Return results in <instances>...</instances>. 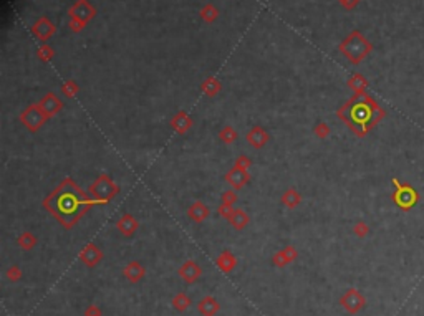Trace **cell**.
I'll return each instance as SVG.
<instances>
[{
	"instance_id": "cell-23",
	"label": "cell",
	"mask_w": 424,
	"mask_h": 316,
	"mask_svg": "<svg viewBox=\"0 0 424 316\" xmlns=\"http://www.w3.org/2000/svg\"><path fill=\"white\" fill-rule=\"evenodd\" d=\"M203 91L208 94V96H217V94H219V91H220V84H219V81H217L215 78H208L206 79V81L203 83Z\"/></svg>"
},
{
	"instance_id": "cell-16",
	"label": "cell",
	"mask_w": 424,
	"mask_h": 316,
	"mask_svg": "<svg viewBox=\"0 0 424 316\" xmlns=\"http://www.w3.org/2000/svg\"><path fill=\"white\" fill-rule=\"evenodd\" d=\"M144 273H146V270H144V267L139 262H129L124 267V270H123L124 278L128 280V282H131V283L141 282L143 277H144Z\"/></svg>"
},
{
	"instance_id": "cell-7",
	"label": "cell",
	"mask_w": 424,
	"mask_h": 316,
	"mask_svg": "<svg viewBox=\"0 0 424 316\" xmlns=\"http://www.w3.org/2000/svg\"><path fill=\"white\" fill-rule=\"evenodd\" d=\"M340 305L345 312H348L350 315H356L366 307V298L363 297L356 288H350V290H346L345 295L340 298Z\"/></svg>"
},
{
	"instance_id": "cell-5",
	"label": "cell",
	"mask_w": 424,
	"mask_h": 316,
	"mask_svg": "<svg viewBox=\"0 0 424 316\" xmlns=\"http://www.w3.org/2000/svg\"><path fill=\"white\" fill-rule=\"evenodd\" d=\"M393 184H395L393 200H395V204L398 207L403 210H410L415 207L418 204V200H420V194H418L410 184H401L396 177L393 179Z\"/></svg>"
},
{
	"instance_id": "cell-28",
	"label": "cell",
	"mask_w": 424,
	"mask_h": 316,
	"mask_svg": "<svg viewBox=\"0 0 424 316\" xmlns=\"http://www.w3.org/2000/svg\"><path fill=\"white\" fill-rule=\"evenodd\" d=\"M62 93H63V96H67V98H75L78 93V84L75 81H67L62 86Z\"/></svg>"
},
{
	"instance_id": "cell-29",
	"label": "cell",
	"mask_w": 424,
	"mask_h": 316,
	"mask_svg": "<svg viewBox=\"0 0 424 316\" xmlns=\"http://www.w3.org/2000/svg\"><path fill=\"white\" fill-rule=\"evenodd\" d=\"M252 165V159H249L245 156V154H240L239 158L235 159V164H234V167H237V169H242V170H249V167Z\"/></svg>"
},
{
	"instance_id": "cell-11",
	"label": "cell",
	"mask_w": 424,
	"mask_h": 316,
	"mask_svg": "<svg viewBox=\"0 0 424 316\" xmlns=\"http://www.w3.org/2000/svg\"><path fill=\"white\" fill-rule=\"evenodd\" d=\"M225 182L230 185L234 190H240L244 185L249 182L250 175L247 170H242V169H237V167H232L229 172L225 174Z\"/></svg>"
},
{
	"instance_id": "cell-9",
	"label": "cell",
	"mask_w": 424,
	"mask_h": 316,
	"mask_svg": "<svg viewBox=\"0 0 424 316\" xmlns=\"http://www.w3.org/2000/svg\"><path fill=\"white\" fill-rule=\"evenodd\" d=\"M178 273L186 283L191 285V283H196L201 277H203V268H201L198 262H194V260H186V262L179 267Z\"/></svg>"
},
{
	"instance_id": "cell-34",
	"label": "cell",
	"mask_w": 424,
	"mask_h": 316,
	"mask_svg": "<svg viewBox=\"0 0 424 316\" xmlns=\"http://www.w3.org/2000/svg\"><path fill=\"white\" fill-rule=\"evenodd\" d=\"M284 253H285L287 260H289V263L294 262V260L299 257V252H297V248L294 247V245H289V247H285V248H284Z\"/></svg>"
},
{
	"instance_id": "cell-30",
	"label": "cell",
	"mask_w": 424,
	"mask_h": 316,
	"mask_svg": "<svg viewBox=\"0 0 424 316\" xmlns=\"http://www.w3.org/2000/svg\"><path fill=\"white\" fill-rule=\"evenodd\" d=\"M222 204H227V205H234L235 202H237V192L234 189H230V190H225L224 194H222Z\"/></svg>"
},
{
	"instance_id": "cell-4",
	"label": "cell",
	"mask_w": 424,
	"mask_h": 316,
	"mask_svg": "<svg viewBox=\"0 0 424 316\" xmlns=\"http://www.w3.org/2000/svg\"><path fill=\"white\" fill-rule=\"evenodd\" d=\"M119 192V185H116L108 174H100L97 180L90 185V197L97 204H106Z\"/></svg>"
},
{
	"instance_id": "cell-18",
	"label": "cell",
	"mask_w": 424,
	"mask_h": 316,
	"mask_svg": "<svg viewBox=\"0 0 424 316\" xmlns=\"http://www.w3.org/2000/svg\"><path fill=\"white\" fill-rule=\"evenodd\" d=\"M215 265L219 267V270H220L222 273H230L232 270L235 268L237 260H235L234 255L229 252V250H225V252H222L219 257H217Z\"/></svg>"
},
{
	"instance_id": "cell-17",
	"label": "cell",
	"mask_w": 424,
	"mask_h": 316,
	"mask_svg": "<svg viewBox=\"0 0 424 316\" xmlns=\"http://www.w3.org/2000/svg\"><path fill=\"white\" fill-rule=\"evenodd\" d=\"M220 305L214 297H204L198 305V312L203 316H215L219 313Z\"/></svg>"
},
{
	"instance_id": "cell-22",
	"label": "cell",
	"mask_w": 424,
	"mask_h": 316,
	"mask_svg": "<svg viewBox=\"0 0 424 316\" xmlns=\"http://www.w3.org/2000/svg\"><path fill=\"white\" fill-rule=\"evenodd\" d=\"M18 245H20V248H23V250H27V252H30V250L32 248H35V245H37V237H35V235L32 234V232H23V234H20V237H18Z\"/></svg>"
},
{
	"instance_id": "cell-32",
	"label": "cell",
	"mask_w": 424,
	"mask_h": 316,
	"mask_svg": "<svg viewBox=\"0 0 424 316\" xmlns=\"http://www.w3.org/2000/svg\"><path fill=\"white\" fill-rule=\"evenodd\" d=\"M7 278L10 282H18L22 278V270H20L17 265H12L8 270H7Z\"/></svg>"
},
{
	"instance_id": "cell-6",
	"label": "cell",
	"mask_w": 424,
	"mask_h": 316,
	"mask_svg": "<svg viewBox=\"0 0 424 316\" xmlns=\"http://www.w3.org/2000/svg\"><path fill=\"white\" fill-rule=\"evenodd\" d=\"M47 121H48V118L45 116V113L40 109L38 104H30V106L27 109H23L22 114H20V123H22L30 133H37Z\"/></svg>"
},
{
	"instance_id": "cell-10",
	"label": "cell",
	"mask_w": 424,
	"mask_h": 316,
	"mask_svg": "<svg viewBox=\"0 0 424 316\" xmlns=\"http://www.w3.org/2000/svg\"><path fill=\"white\" fill-rule=\"evenodd\" d=\"M78 258L82 260L87 267H97V265L102 262L103 252L95 243H87L82 248V252L78 253Z\"/></svg>"
},
{
	"instance_id": "cell-20",
	"label": "cell",
	"mask_w": 424,
	"mask_h": 316,
	"mask_svg": "<svg viewBox=\"0 0 424 316\" xmlns=\"http://www.w3.org/2000/svg\"><path fill=\"white\" fill-rule=\"evenodd\" d=\"M229 222H230L232 227L240 232V230H244L247 225H249V215H247V212L244 209H235Z\"/></svg>"
},
{
	"instance_id": "cell-3",
	"label": "cell",
	"mask_w": 424,
	"mask_h": 316,
	"mask_svg": "<svg viewBox=\"0 0 424 316\" xmlns=\"http://www.w3.org/2000/svg\"><path fill=\"white\" fill-rule=\"evenodd\" d=\"M340 50L351 63L356 65V63L363 62V60L371 53L373 47L360 32H353L350 37L340 45Z\"/></svg>"
},
{
	"instance_id": "cell-36",
	"label": "cell",
	"mask_w": 424,
	"mask_h": 316,
	"mask_svg": "<svg viewBox=\"0 0 424 316\" xmlns=\"http://www.w3.org/2000/svg\"><path fill=\"white\" fill-rule=\"evenodd\" d=\"M340 2H341L343 7H346V8H353V7H356L360 0H340Z\"/></svg>"
},
{
	"instance_id": "cell-26",
	"label": "cell",
	"mask_w": 424,
	"mask_h": 316,
	"mask_svg": "<svg viewBox=\"0 0 424 316\" xmlns=\"http://www.w3.org/2000/svg\"><path fill=\"white\" fill-rule=\"evenodd\" d=\"M353 234H355L358 238H365L370 235V225H368L366 222H363V220H360V222H356L355 225H353Z\"/></svg>"
},
{
	"instance_id": "cell-1",
	"label": "cell",
	"mask_w": 424,
	"mask_h": 316,
	"mask_svg": "<svg viewBox=\"0 0 424 316\" xmlns=\"http://www.w3.org/2000/svg\"><path fill=\"white\" fill-rule=\"evenodd\" d=\"M97 202L88 197L72 179H63L52 194L43 200V207L63 225L65 229H73L75 224L88 212Z\"/></svg>"
},
{
	"instance_id": "cell-2",
	"label": "cell",
	"mask_w": 424,
	"mask_h": 316,
	"mask_svg": "<svg viewBox=\"0 0 424 316\" xmlns=\"http://www.w3.org/2000/svg\"><path fill=\"white\" fill-rule=\"evenodd\" d=\"M338 118L348 124V128L356 134L358 138H365L371 128L385 118V109L371 98L370 94H353L351 99L343 104L336 111Z\"/></svg>"
},
{
	"instance_id": "cell-21",
	"label": "cell",
	"mask_w": 424,
	"mask_h": 316,
	"mask_svg": "<svg viewBox=\"0 0 424 316\" xmlns=\"http://www.w3.org/2000/svg\"><path fill=\"white\" fill-rule=\"evenodd\" d=\"M348 86L353 89L355 94H365L366 88H368V79L360 73H355L353 77L348 79Z\"/></svg>"
},
{
	"instance_id": "cell-24",
	"label": "cell",
	"mask_w": 424,
	"mask_h": 316,
	"mask_svg": "<svg viewBox=\"0 0 424 316\" xmlns=\"http://www.w3.org/2000/svg\"><path fill=\"white\" fill-rule=\"evenodd\" d=\"M219 139H220V143H224V144H234L235 139H237V131L232 126L227 124V126H224L220 129Z\"/></svg>"
},
{
	"instance_id": "cell-25",
	"label": "cell",
	"mask_w": 424,
	"mask_h": 316,
	"mask_svg": "<svg viewBox=\"0 0 424 316\" xmlns=\"http://www.w3.org/2000/svg\"><path fill=\"white\" fill-rule=\"evenodd\" d=\"M189 305H191V298L186 293H183V292L178 293L173 298V307L178 310V312H186V310L189 308Z\"/></svg>"
},
{
	"instance_id": "cell-12",
	"label": "cell",
	"mask_w": 424,
	"mask_h": 316,
	"mask_svg": "<svg viewBox=\"0 0 424 316\" xmlns=\"http://www.w3.org/2000/svg\"><path fill=\"white\" fill-rule=\"evenodd\" d=\"M245 139H247V143H249L252 148L260 149V148H264L267 143H269L270 136L262 126H254V128H250L249 133L245 134Z\"/></svg>"
},
{
	"instance_id": "cell-19",
	"label": "cell",
	"mask_w": 424,
	"mask_h": 316,
	"mask_svg": "<svg viewBox=\"0 0 424 316\" xmlns=\"http://www.w3.org/2000/svg\"><path fill=\"white\" fill-rule=\"evenodd\" d=\"M280 200H282V204H284L285 207L295 209V207H299L300 202H302V195L299 194V190H297L295 187H290V189H287L284 194H282Z\"/></svg>"
},
{
	"instance_id": "cell-13",
	"label": "cell",
	"mask_w": 424,
	"mask_h": 316,
	"mask_svg": "<svg viewBox=\"0 0 424 316\" xmlns=\"http://www.w3.org/2000/svg\"><path fill=\"white\" fill-rule=\"evenodd\" d=\"M116 229H118L124 237H131V235L139 229V222L129 212H124L121 215V219L116 222Z\"/></svg>"
},
{
	"instance_id": "cell-33",
	"label": "cell",
	"mask_w": 424,
	"mask_h": 316,
	"mask_svg": "<svg viewBox=\"0 0 424 316\" xmlns=\"http://www.w3.org/2000/svg\"><path fill=\"white\" fill-rule=\"evenodd\" d=\"M272 262H274L275 267H280V268H282V267H287V265H289V260H287L284 250H282V252H277V253L274 255V258H272Z\"/></svg>"
},
{
	"instance_id": "cell-14",
	"label": "cell",
	"mask_w": 424,
	"mask_h": 316,
	"mask_svg": "<svg viewBox=\"0 0 424 316\" xmlns=\"http://www.w3.org/2000/svg\"><path fill=\"white\" fill-rule=\"evenodd\" d=\"M171 128H173L176 133L186 134L191 128H193V118H191L186 111H178L173 116V119H171Z\"/></svg>"
},
{
	"instance_id": "cell-8",
	"label": "cell",
	"mask_w": 424,
	"mask_h": 316,
	"mask_svg": "<svg viewBox=\"0 0 424 316\" xmlns=\"http://www.w3.org/2000/svg\"><path fill=\"white\" fill-rule=\"evenodd\" d=\"M38 106H40V109H42V111L45 113V116L50 119V118H53L55 114H58L60 111H62L63 103H62V99L57 96V94L47 93L42 99H40Z\"/></svg>"
},
{
	"instance_id": "cell-15",
	"label": "cell",
	"mask_w": 424,
	"mask_h": 316,
	"mask_svg": "<svg viewBox=\"0 0 424 316\" xmlns=\"http://www.w3.org/2000/svg\"><path fill=\"white\" fill-rule=\"evenodd\" d=\"M209 214H211V210L203 200H196V202L188 209V217L191 220H194L196 224H203L204 220L209 217Z\"/></svg>"
},
{
	"instance_id": "cell-27",
	"label": "cell",
	"mask_w": 424,
	"mask_h": 316,
	"mask_svg": "<svg viewBox=\"0 0 424 316\" xmlns=\"http://www.w3.org/2000/svg\"><path fill=\"white\" fill-rule=\"evenodd\" d=\"M314 133H315V136H317L318 139H326L328 136H330L331 129H330V126H328L325 121H320V123H318L317 126H315Z\"/></svg>"
},
{
	"instance_id": "cell-31",
	"label": "cell",
	"mask_w": 424,
	"mask_h": 316,
	"mask_svg": "<svg viewBox=\"0 0 424 316\" xmlns=\"http://www.w3.org/2000/svg\"><path fill=\"white\" fill-rule=\"evenodd\" d=\"M234 207H232V205H227V204H220L219 205V209H217V212H219V215L220 217H224L225 220H230V217H232V214H234Z\"/></svg>"
},
{
	"instance_id": "cell-35",
	"label": "cell",
	"mask_w": 424,
	"mask_h": 316,
	"mask_svg": "<svg viewBox=\"0 0 424 316\" xmlns=\"http://www.w3.org/2000/svg\"><path fill=\"white\" fill-rule=\"evenodd\" d=\"M85 316H102V310H100L97 305H90L85 312Z\"/></svg>"
}]
</instances>
